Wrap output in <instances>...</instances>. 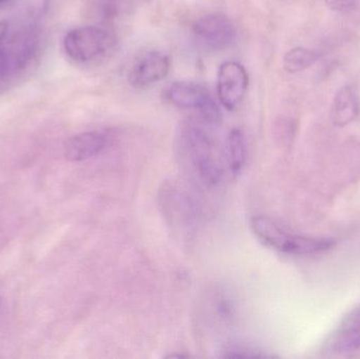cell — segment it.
Instances as JSON below:
<instances>
[{"mask_svg": "<svg viewBox=\"0 0 360 359\" xmlns=\"http://www.w3.org/2000/svg\"><path fill=\"white\" fill-rule=\"evenodd\" d=\"M12 0H0V6H6V4H10Z\"/></svg>", "mask_w": 360, "mask_h": 359, "instance_id": "cell-15", "label": "cell"}, {"mask_svg": "<svg viewBox=\"0 0 360 359\" xmlns=\"http://www.w3.org/2000/svg\"><path fill=\"white\" fill-rule=\"evenodd\" d=\"M247 158V145L245 135L238 129H233L226 141V159L233 175L239 174L243 170Z\"/></svg>", "mask_w": 360, "mask_h": 359, "instance_id": "cell-11", "label": "cell"}, {"mask_svg": "<svg viewBox=\"0 0 360 359\" xmlns=\"http://www.w3.org/2000/svg\"><path fill=\"white\" fill-rule=\"evenodd\" d=\"M112 44L111 34L92 25L71 30L63 39V48L68 56L77 63H88L101 56Z\"/></svg>", "mask_w": 360, "mask_h": 359, "instance_id": "cell-3", "label": "cell"}, {"mask_svg": "<svg viewBox=\"0 0 360 359\" xmlns=\"http://www.w3.org/2000/svg\"><path fill=\"white\" fill-rule=\"evenodd\" d=\"M360 350V305L342 320L335 332L328 339V353L347 354Z\"/></svg>", "mask_w": 360, "mask_h": 359, "instance_id": "cell-7", "label": "cell"}, {"mask_svg": "<svg viewBox=\"0 0 360 359\" xmlns=\"http://www.w3.org/2000/svg\"><path fill=\"white\" fill-rule=\"evenodd\" d=\"M180 148L201 185L214 188L220 183L221 167L214 153L212 139L202 128L196 124H186L180 132Z\"/></svg>", "mask_w": 360, "mask_h": 359, "instance_id": "cell-2", "label": "cell"}, {"mask_svg": "<svg viewBox=\"0 0 360 359\" xmlns=\"http://www.w3.org/2000/svg\"><path fill=\"white\" fill-rule=\"evenodd\" d=\"M360 113V100L357 91L352 86H344L334 97L331 120L334 126H348Z\"/></svg>", "mask_w": 360, "mask_h": 359, "instance_id": "cell-10", "label": "cell"}, {"mask_svg": "<svg viewBox=\"0 0 360 359\" xmlns=\"http://www.w3.org/2000/svg\"><path fill=\"white\" fill-rule=\"evenodd\" d=\"M193 34L202 48L214 52L230 48L237 38L234 23L222 14H210L201 17L193 25Z\"/></svg>", "mask_w": 360, "mask_h": 359, "instance_id": "cell-4", "label": "cell"}, {"mask_svg": "<svg viewBox=\"0 0 360 359\" xmlns=\"http://www.w3.org/2000/svg\"><path fill=\"white\" fill-rule=\"evenodd\" d=\"M167 98L179 109L195 110L198 113L214 101L205 86L191 81L173 82L167 90Z\"/></svg>", "mask_w": 360, "mask_h": 359, "instance_id": "cell-8", "label": "cell"}, {"mask_svg": "<svg viewBox=\"0 0 360 359\" xmlns=\"http://www.w3.org/2000/svg\"><path fill=\"white\" fill-rule=\"evenodd\" d=\"M109 143L105 132L92 131L75 135L65 143V157L70 162H82L98 155Z\"/></svg>", "mask_w": 360, "mask_h": 359, "instance_id": "cell-9", "label": "cell"}, {"mask_svg": "<svg viewBox=\"0 0 360 359\" xmlns=\"http://www.w3.org/2000/svg\"><path fill=\"white\" fill-rule=\"evenodd\" d=\"M10 27L6 21H0V80L10 75L13 70L12 61L8 51V38Z\"/></svg>", "mask_w": 360, "mask_h": 359, "instance_id": "cell-13", "label": "cell"}, {"mask_svg": "<svg viewBox=\"0 0 360 359\" xmlns=\"http://www.w3.org/2000/svg\"><path fill=\"white\" fill-rule=\"evenodd\" d=\"M171 60L160 51H148L141 55L128 74V81L133 88L147 89L167 77Z\"/></svg>", "mask_w": 360, "mask_h": 359, "instance_id": "cell-6", "label": "cell"}, {"mask_svg": "<svg viewBox=\"0 0 360 359\" xmlns=\"http://www.w3.org/2000/svg\"><path fill=\"white\" fill-rule=\"evenodd\" d=\"M359 0H326L327 6L332 11L340 13H348L356 8Z\"/></svg>", "mask_w": 360, "mask_h": 359, "instance_id": "cell-14", "label": "cell"}, {"mask_svg": "<svg viewBox=\"0 0 360 359\" xmlns=\"http://www.w3.org/2000/svg\"><path fill=\"white\" fill-rule=\"evenodd\" d=\"M319 58L317 51L304 46H296L288 51L283 56V69L289 73H298L314 65Z\"/></svg>", "mask_w": 360, "mask_h": 359, "instance_id": "cell-12", "label": "cell"}, {"mask_svg": "<svg viewBox=\"0 0 360 359\" xmlns=\"http://www.w3.org/2000/svg\"><path fill=\"white\" fill-rule=\"evenodd\" d=\"M249 86L247 70L237 61H226L218 71L217 92L220 103L228 111H234L245 98Z\"/></svg>", "mask_w": 360, "mask_h": 359, "instance_id": "cell-5", "label": "cell"}, {"mask_svg": "<svg viewBox=\"0 0 360 359\" xmlns=\"http://www.w3.org/2000/svg\"><path fill=\"white\" fill-rule=\"evenodd\" d=\"M251 228L262 244L285 254L308 256L326 252L335 244L333 240L292 233L268 217H254L251 221Z\"/></svg>", "mask_w": 360, "mask_h": 359, "instance_id": "cell-1", "label": "cell"}]
</instances>
